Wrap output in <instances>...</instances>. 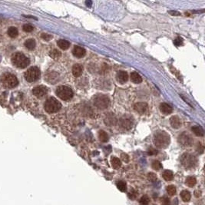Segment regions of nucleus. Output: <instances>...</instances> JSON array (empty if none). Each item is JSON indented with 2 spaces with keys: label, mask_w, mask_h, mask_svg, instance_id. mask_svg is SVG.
<instances>
[{
  "label": "nucleus",
  "mask_w": 205,
  "mask_h": 205,
  "mask_svg": "<svg viewBox=\"0 0 205 205\" xmlns=\"http://www.w3.org/2000/svg\"><path fill=\"white\" fill-rule=\"evenodd\" d=\"M12 62L15 66L19 68H25L30 63V60L28 57L22 52H16L12 57Z\"/></svg>",
  "instance_id": "obj_1"
},
{
  "label": "nucleus",
  "mask_w": 205,
  "mask_h": 205,
  "mask_svg": "<svg viewBox=\"0 0 205 205\" xmlns=\"http://www.w3.org/2000/svg\"><path fill=\"white\" fill-rule=\"evenodd\" d=\"M154 145L158 148L168 147L170 144V136L168 133L164 132H159L154 135Z\"/></svg>",
  "instance_id": "obj_2"
},
{
  "label": "nucleus",
  "mask_w": 205,
  "mask_h": 205,
  "mask_svg": "<svg viewBox=\"0 0 205 205\" xmlns=\"http://www.w3.org/2000/svg\"><path fill=\"white\" fill-rule=\"evenodd\" d=\"M44 108H45L46 112L49 113V114H52V113H55L59 111L62 108V105L58 100L55 99L53 97H51L45 101Z\"/></svg>",
  "instance_id": "obj_3"
},
{
  "label": "nucleus",
  "mask_w": 205,
  "mask_h": 205,
  "mask_svg": "<svg viewBox=\"0 0 205 205\" xmlns=\"http://www.w3.org/2000/svg\"><path fill=\"white\" fill-rule=\"evenodd\" d=\"M1 81H2V85L8 89L15 88L19 84V81L16 76L11 73L4 74L1 78Z\"/></svg>",
  "instance_id": "obj_4"
},
{
  "label": "nucleus",
  "mask_w": 205,
  "mask_h": 205,
  "mask_svg": "<svg viewBox=\"0 0 205 205\" xmlns=\"http://www.w3.org/2000/svg\"><path fill=\"white\" fill-rule=\"evenodd\" d=\"M56 95L63 101H68L73 97V92L69 87L61 85L56 89Z\"/></svg>",
  "instance_id": "obj_5"
},
{
  "label": "nucleus",
  "mask_w": 205,
  "mask_h": 205,
  "mask_svg": "<svg viewBox=\"0 0 205 205\" xmlns=\"http://www.w3.org/2000/svg\"><path fill=\"white\" fill-rule=\"evenodd\" d=\"M24 76L28 82H34L40 78V70L37 67H32L27 70Z\"/></svg>",
  "instance_id": "obj_6"
},
{
  "label": "nucleus",
  "mask_w": 205,
  "mask_h": 205,
  "mask_svg": "<svg viewBox=\"0 0 205 205\" xmlns=\"http://www.w3.org/2000/svg\"><path fill=\"white\" fill-rule=\"evenodd\" d=\"M94 104L99 109H105L109 105L110 100L105 95H98L94 98Z\"/></svg>",
  "instance_id": "obj_7"
},
{
  "label": "nucleus",
  "mask_w": 205,
  "mask_h": 205,
  "mask_svg": "<svg viewBox=\"0 0 205 205\" xmlns=\"http://www.w3.org/2000/svg\"><path fill=\"white\" fill-rule=\"evenodd\" d=\"M181 162L186 168H192L197 162V159L191 154H185L181 158Z\"/></svg>",
  "instance_id": "obj_8"
},
{
  "label": "nucleus",
  "mask_w": 205,
  "mask_h": 205,
  "mask_svg": "<svg viewBox=\"0 0 205 205\" xmlns=\"http://www.w3.org/2000/svg\"><path fill=\"white\" fill-rule=\"evenodd\" d=\"M178 141L179 143L181 144L184 146H190L193 143V139H192V137H190L189 134L184 132V133L179 135Z\"/></svg>",
  "instance_id": "obj_9"
},
{
  "label": "nucleus",
  "mask_w": 205,
  "mask_h": 205,
  "mask_svg": "<svg viewBox=\"0 0 205 205\" xmlns=\"http://www.w3.org/2000/svg\"><path fill=\"white\" fill-rule=\"evenodd\" d=\"M133 118L130 116H123L120 121L121 126L126 130H130L133 126Z\"/></svg>",
  "instance_id": "obj_10"
},
{
  "label": "nucleus",
  "mask_w": 205,
  "mask_h": 205,
  "mask_svg": "<svg viewBox=\"0 0 205 205\" xmlns=\"http://www.w3.org/2000/svg\"><path fill=\"white\" fill-rule=\"evenodd\" d=\"M48 93V89L43 85H39V86L35 87L32 89V94L36 96L37 98H42L45 95H46Z\"/></svg>",
  "instance_id": "obj_11"
},
{
  "label": "nucleus",
  "mask_w": 205,
  "mask_h": 205,
  "mask_svg": "<svg viewBox=\"0 0 205 205\" xmlns=\"http://www.w3.org/2000/svg\"><path fill=\"white\" fill-rule=\"evenodd\" d=\"M72 54H73L74 56H75L76 58H81L85 56V54H86V51H85V49H84V48L76 45V46L74 47L73 50H72Z\"/></svg>",
  "instance_id": "obj_12"
},
{
  "label": "nucleus",
  "mask_w": 205,
  "mask_h": 205,
  "mask_svg": "<svg viewBox=\"0 0 205 205\" xmlns=\"http://www.w3.org/2000/svg\"><path fill=\"white\" fill-rule=\"evenodd\" d=\"M58 73L55 72H51L49 73L46 74L45 75V80L50 84H55L57 81H58Z\"/></svg>",
  "instance_id": "obj_13"
},
{
  "label": "nucleus",
  "mask_w": 205,
  "mask_h": 205,
  "mask_svg": "<svg viewBox=\"0 0 205 205\" xmlns=\"http://www.w3.org/2000/svg\"><path fill=\"white\" fill-rule=\"evenodd\" d=\"M117 123V118L115 115H113L111 113L108 114L106 117L105 118V124L108 126H113L115 125Z\"/></svg>",
  "instance_id": "obj_14"
},
{
  "label": "nucleus",
  "mask_w": 205,
  "mask_h": 205,
  "mask_svg": "<svg viewBox=\"0 0 205 205\" xmlns=\"http://www.w3.org/2000/svg\"><path fill=\"white\" fill-rule=\"evenodd\" d=\"M134 110H135L137 113H139V114H144V113H145L146 111H147L148 105L147 103H145V102H139V103H137L134 105Z\"/></svg>",
  "instance_id": "obj_15"
},
{
  "label": "nucleus",
  "mask_w": 205,
  "mask_h": 205,
  "mask_svg": "<svg viewBox=\"0 0 205 205\" xmlns=\"http://www.w3.org/2000/svg\"><path fill=\"white\" fill-rule=\"evenodd\" d=\"M116 79L118 80V81L121 84H124L126 83L127 81L128 80V75L126 72L124 71H120L117 73Z\"/></svg>",
  "instance_id": "obj_16"
},
{
  "label": "nucleus",
  "mask_w": 205,
  "mask_h": 205,
  "mask_svg": "<svg viewBox=\"0 0 205 205\" xmlns=\"http://www.w3.org/2000/svg\"><path fill=\"white\" fill-rule=\"evenodd\" d=\"M83 72V66L80 64H75L72 67V74L75 77H79Z\"/></svg>",
  "instance_id": "obj_17"
},
{
  "label": "nucleus",
  "mask_w": 205,
  "mask_h": 205,
  "mask_svg": "<svg viewBox=\"0 0 205 205\" xmlns=\"http://www.w3.org/2000/svg\"><path fill=\"white\" fill-rule=\"evenodd\" d=\"M160 110L164 115H169L173 111V108L170 105L167 103H161L160 105Z\"/></svg>",
  "instance_id": "obj_18"
},
{
  "label": "nucleus",
  "mask_w": 205,
  "mask_h": 205,
  "mask_svg": "<svg viewBox=\"0 0 205 205\" xmlns=\"http://www.w3.org/2000/svg\"><path fill=\"white\" fill-rule=\"evenodd\" d=\"M170 123H171V126L176 129H178L181 126V121L177 116L171 117L170 119Z\"/></svg>",
  "instance_id": "obj_19"
},
{
  "label": "nucleus",
  "mask_w": 205,
  "mask_h": 205,
  "mask_svg": "<svg viewBox=\"0 0 205 205\" xmlns=\"http://www.w3.org/2000/svg\"><path fill=\"white\" fill-rule=\"evenodd\" d=\"M131 80H132V82L135 83V84H139L142 81V78L137 72H132L131 74Z\"/></svg>",
  "instance_id": "obj_20"
},
{
  "label": "nucleus",
  "mask_w": 205,
  "mask_h": 205,
  "mask_svg": "<svg viewBox=\"0 0 205 205\" xmlns=\"http://www.w3.org/2000/svg\"><path fill=\"white\" fill-rule=\"evenodd\" d=\"M57 43H58V47L60 48L61 49H63V50H67V49L70 47V42L68 41H66V40H58Z\"/></svg>",
  "instance_id": "obj_21"
},
{
  "label": "nucleus",
  "mask_w": 205,
  "mask_h": 205,
  "mask_svg": "<svg viewBox=\"0 0 205 205\" xmlns=\"http://www.w3.org/2000/svg\"><path fill=\"white\" fill-rule=\"evenodd\" d=\"M36 41L34 39H27L26 41H25V46L29 50H33L36 48Z\"/></svg>",
  "instance_id": "obj_22"
},
{
  "label": "nucleus",
  "mask_w": 205,
  "mask_h": 205,
  "mask_svg": "<svg viewBox=\"0 0 205 205\" xmlns=\"http://www.w3.org/2000/svg\"><path fill=\"white\" fill-rule=\"evenodd\" d=\"M98 138L102 142H107L108 141V135L104 131H100L98 132Z\"/></svg>",
  "instance_id": "obj_23"
},
{
  "label": "nucleus",
  "mask_w": 205,
  "mask_h": 205,
  "mask_svg": "<svg viewBox=\"0 0 205 205\" xmlns=\"http://www.w3.org/2000/svg\"><path fill=\"white\" fill-rule=\"evenodd\" d=\"M8 35L11 38L17 37L18 35H19L18 29L15 28V27H10V28L8 29Z\"/></svg>",
  "instance_id": "obj_24"
},
{
  "label": "nucleus",
  "mask_w": 205,
  "mask_h": 205,
  "mask_svg": "<svg viewBox=\"0 0 205 205\" xmlns=\"http://www.w3.org/2000/svg\"><path fill=\"white\" fill-rule=\"evenodd\" d=\"M192 132H194V134L199 137L204 136V130L199 126H194L192 128Z\"/></svg>",
  "instance_id": "obj_25"
},
{
  "label": "nucleus",
  "mask_w": 205,
  "mask_h": 205,
  "mask_svg": "<svg viewBox=\"0 0 205 205\" xmlns=\"http://www.w3.org/2000/svg\"><path fill=\"white\" fill-rule=\"evenodd\" d=\"M111 164H112L113 168L117 169V168H119L121 165V161L119 160L118 158H115V157H113L111 158Z\"/></svg>",
  "instance_id": "obj_26"
},
{
  "label": "nucleus",
  "mask_w": 205,
  "mask_h": 205,
  "mask_svg": "<svg viewBox=\"0 0 205 205\" xmlns=\"http://www.w3.org/2000/svg\"><path fill=\"white\" fill-rule=\"evenodd\" d=\"M162 176H163V177H164L165 181H171L174 177L173 173L171 171H164Z\"/></svg>",
  "instance_id": "obj_27"
},
{
  "label": "nucleus",
  "mask_w": 205,
  "mask_h": 205,
  "mask_svg": "<svg viewBox=\"0 0 205 205\" xmlns=\"http://www.w3.org/2000/svg\"><path fill=\"white\" fill-rule=\"evenodd\" d=\"M49 55L52 58H54V59H57V58H58L61 56V52L58 51V49H53V50H52L50 52Z\"/></svg>",
  "instance_id": "obj_28"
},
{
  "label": "nucleus",
  "mask_w": 205,
  "mask_h": 205,
  "mask_svg": "<svg viewBox=\"0 0 205 205\" xmlns=\"http://www.w3.org/2000/svg\"><path fill=\"white\" fill-rule=\"evenodd\" d=\"M181 198H182L183 201H188L190 198V193H189L188 191H187V190H184V191H182V193L181 194Z\"/></svg>",
  "instance_id": "obj_29"
},
{
  "label": "nucleus",
  "mask_w": 205,
  "mask_h": 205,
  "mask_svg": "<svg viewBox=\"0 0 205 205\" xmlns=\"http://www.w3.org/2000/svg\"><path fill=\"white\" fill-rule=\"evenodd\" d=\"M187 185L189 187H193L196 184V179L194 177H189L187 178Z\"/></svg>",
  "instance_id": "obj_30"
},
{
  "label": "nucleus",
  "mask_w": 205,
  "mask_h": 205,
  "mask_svg": "<svg viewBox=\"0 0 205 205\" xmlns=\"http://www.w3.org/2000/svg\"><path fill=\"white\" fill-rule=\"evenodd\" d=\"M117 186H118L119 190H121V191H124V190H126V184L124 181H118V182L117 183Z\"/></svg>",
  "instance_id": "obj_31"
},
{
  "label": "nucleus",
  "mask_w": 205,
  "mask_h": 205,
  "mask_svg": "<svg viewBox=\"0 0 205 205\" xmlns=\"http://www.w3.org/2000/svg\"><path fill=\"white\" fill-rule=\"evenodd\" d=\"M152 168H154V170H157V171H158V170H160L161 168H162V165L158 161H154L152 163Z\"/></svg>",
  "instance_id": "obj_32"
},
{
  "label": "nucleus",
  "mask_w": 205,
  "mask_h": 205,
  "mask_svg": "<svg viewBox=\"0 0 205 205\" xmlns=\"http://www.w3.org/2000/svg\"><path fill=\"white\" fill-rule=\"evenodd\" d=\"M23 31H25V32H32V31H33L34 28H33V26H32V25H31L26 24V25H23Z\"/></svg>",
  "instance_id": "obj_33"
},
{
  "label": "nucleus",
  "mask_w": 205,
  "mask_h": 205,
  "mask_svg": "<svg viewBox=\"0 0 205 205\" xmlns=\"http://www.w3.org/2000/svg\"><path fill=\"white\" fill-rule=\"evenodd\" d=\"M41 37L42 39L45 40V41H49V40H51L52 39V36L47 34V33H42L41 35Z\"/></svg>",
  "instance_id": "obj_34"
},
{
  "label": "nucleus",
  "mask_w": 205,
  "mask_h": 205,
  "mask_svg": "<svg viewBox=\"0 0 205 205\" xmlns=\"http://www.w3.org/2000/svg\"><path fill=\"white\" fill-rule=\"evenodd\" d=\"M167 190H168V193H169L171 195H173V194H175L176 189H175L174 187L172 186V185H171V186H169V187H168V188H167Z\"/></svg>",
  "instance_id": "obj_35"
},
{
  "label": "nucleus",
  "mask_w": 205,
  "mask_h": 205,
  "mask_svg": "<svg viewBox=\"0 0 205 205\" xmlns=\"http://www.w3.org/2000/svg\"><path fill=\"white\" fill-rule=\"evenodd\" d=\"M174 43L175 45H177V46L181 45L183 44V39H181V38H177V39L174 40Z\"/></svg>",
  "instance_id": "obj_36"
},
{
  "label": "nucleus",
  "mask_w": 205,
  "mask_h": 205,
  "mask_svg": "<svg viewBox=\"0 0 205 205\" xmlns=\"http://www.w3.org/2000/svg\"><path fill=\"white\" fill-rule=\"evenodd\" d=\"M158 151L156 150V149L153 148H150L148 149V154H150V155H154V154H157V153H158Z\"/></svg>",
  "instance_id": "obj_37"
},
{
  "label": "nucleus",
  "mask_w": 205,
  "mask_h": 205,
  "mask_svg": "<svg viewBox=\"0 0 205 205\" xmlns=\"http://www.w3.org/2000/svg\"><path fill=\"white\" fill-rule=\"evenodd\" d=\"M149 202V199L147 197H142L141 199V203L144 205H147Z\"/></svg>",
  "instance_id": "obj_38"
},
{
  "label": "nucleus",
  "mask_w": 205,
  "mask_h": 205,
  "mask_svg": "<svg viewBox=\"0 0 205 205\" xmlns=\"http://www.w3.org/2000/svg\"><path fill=\"white\" fill-rule=\"evenodd\" d=\"M148 177L149 179H150V181H155V180H157V176L155 174H154V173H150L148 174Z\"/></svg>",
  "instance_id": "obj_39"
},
{
  "label": "nucleus",
  "mask_w": 205,
  "mask_h": 205,
  "mask_svg": "<svg viewBox=\"0 0 205 205\" xmlns=\"http://www.w3.org/2000/svg\"><path fill=\"white\" fill-rule=\"evenodd\" d=\"M121 159L125 162H128V161H129V158H128V155L125 154H121Z\"/></svg>",
  "instance_id": "obj_40"
},
{
  "label": "nucleus",
  "mask_w": 205,
  "mask_h": 205,
  "mask_svg": "<svg viewBox=\"0 0 205 205\" xmlns=\"http://www.w3.org/2000/svg\"><path fill=\"white\" fill-rule=\"evenodd\" d=\"M169 13L172 15H180L181 14L179 13L178 12H174V11H171L169 12Z\"/></svg>",
  "instance_id": "obj_41"
},
{
  "label": "nucleus",
  "mask_w": 205,
  "mask_h": 205,
  "mask_svg": "<svg viewBox=\"0 0 205 205\" xmlns=\"http://www.w3.org/2000/svg\"><path fill=\"white\" fill-rule=\"evenodd\" d=\"M92 2H86V5L88 6H92Z\"/></svg>",
  "instance_id": "obj_42"
}]
</instances>
